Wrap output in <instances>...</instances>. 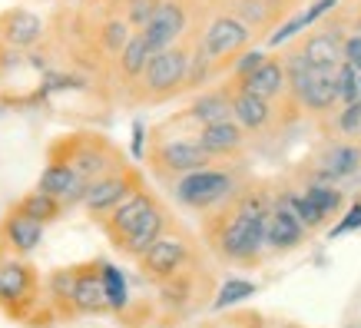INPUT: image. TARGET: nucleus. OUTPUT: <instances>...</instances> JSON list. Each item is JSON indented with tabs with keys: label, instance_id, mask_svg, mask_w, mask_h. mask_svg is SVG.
I'll list each match as a JSON object with an SVG mask.
<instances>
[{
	"label": "nucleus",
	"instance_id": "1",
	"mask_svg": "<svg viewBox=\"0 0 361 328\" xmlns=\"http://www.w3.org/2000/svg\"><path fill=\"white\" fill-rule=\"evenodd\" d=\"M275 202V186L265 179H242L229 202L212 209L199 222L202 249L229 269H259L265 262V219Z\"/></svg>",
	"mask_w": 361,
	"mask_h": 328
},
{
	"label": "nucleus",
	"instance_id": "2",
	"mask_svg": "<svg viewBox=\"0 0 361 328\" xmlns=\"http://www.w3.org/2000/svg\"><path fill=\"white\" fill-rule=\"evenodd\" d=\"M0 315L20 328L56 325L44 302V275L30 259L0 255Z\"/></svg>",
	"mask_w": 361,
	"mask_h": 328
},
{
	"label": "nucleus",
	"instance_id": "3",
	"mask_svg": "<svg viewBox=\"0 0 361 328\" xmlns=\"http://www.w3.org/2000/svg\"><path fill=\"white\" fill-rule=\"evenodd\" d=\"M156 288V315L163 325H183L189 318L202 312L206 305H212V296H216V272L212 265L206 262V255L199 262L186 265L183 272L163 279Z\"/></svg>",
	"mask_w": 361,
	"mask_h": 328
},
{
	"label": "nucleus",
	"instance_id": "4",
	"mask_svg": "<svg viewBox=\"0 0 361 328\" xmlns=\"http://www.w3.org/2000/svg\"><path fill=\"white\" fill-rule=\"evenodd\" d=\"M47 159H50V163L70 166L87 186L97 183V179H103V176L116 173V169H123V166H130L126 156H123V150L110 136L93 133V130H77V133L56 136V140L47 146Z\"/></svg>",
	"mask_w": 361,
	"mask_h": 328
},
{
	"label": "nucleus",
	"instance_id": "5",
	"mask_svg": "<svg viewBox=\"0 0 361 328\" xmlns=\"http://www.w3.org/2000/svg\"><path fill=\"white\" fill-rule=\"evenodd\" d=\"M196 30V27H192ZM192 30L173 44L163 54H153L149 63L142 70V77L133 83L130 90V103L136 107H163L169 99H176L186 87V66H189V37Z\"/></svg>",
	"mask_w": 361,
	"mask_h": 328
},
{
	"label": "nucleus",
	"instance_id": "6",
	"mask_svg": "<svg viewBox=\"0 0 361 328\" xmlns=\"http://www.w3.org/2000/svg\"><path fill=\"white\" fill-rule=\"evenodd\" d=\"M245 173L235 169V163H222V166H206V169H196V173H186L169 183V193L183 209L189 212H199L206 216L212 209H219L222 202H229L232 193L242 186Z\"/></svg>",
	"mask_w": 361,
	"mask_h": 328
},
{
	"label": "nucleus",
	"instance_id": "7",
	"mask_svg": "<svg viewBox=\"0 0 361 328\" xmlns=\"http://www.w3.org/2000/svg\"><path fill=\"white\" fill-rule=\"evenodd\" d=\"M202 255H206V249L196 242V236H192L183 222H176L173 229L166 232V236H159V239L136 259V272H140L142 282L159 285L163 279H169V275L183 272L186 265L199 262Z\"/></svg>",
	"mask_w": 361,
	"mask_h": 328
},
{
	"label": "nucleus",
	"instance_id": "8",
	"mask_svg": "<svg viewBox=\"0 0 361 328\" xmlns=\"http://www.w3.org/2000/svg\"><path fill=\"white\" fill-rule=\"evenodd\" d=\"M142 159H146V166H149L163 183H173L179 176L212 166V159H209V153L196 142V136H176V140H159V136H156V140L146 146Z\"/></svg>",
	"mask_w": 361,
	"mask_h": 328
},
{
	"label": "nucleus",
	"instance_id": "9",
	"mask_svg": "<svg viewBox=\"0 0 361 328\" xmlns=\"http://www.w3.org/2000/svg\"><path fill=\"white\" fill-rule=\"evenodd\" d=\"M252 40H255V37H252L235 17L219 13V11H209L206 23L199 27V44H202V50H206L212 66H216V77L226 73V70L235 63V56L249 50Z\"/></svg>",
	"mask_w": 361,
	"mask_h": 328
},
{
	"label": "nucleus",
	"instance_id": "10",
	"mask_svg": "<svg viewBox=\"0 0 361 328\" xmlns=\"http://www.w3.org/2000/svg\"><path fill=\"white\" fill-rule=\"evenodd\" d=\"M140 186H146L142 169H136V166H123V169H116V173L103 176V179H97V183H90L80 206H83V212H87L93 222H99L103 216H110L123 199H130Z\"/></svg>",
	"mask_w": 361,
	"mask_h": 328
},
{
	"label": "nucleus",
	"instance_id": "11",
	"mask_svg": "<svg viewBox=\"0 0 361 328\" xmlns=\"http://www.w3.org/2000/svg\"><path fill=\"white\" fill-rule=\"evenodd\" d=\"M189 30H192V0H159L153 20L136 33L142 37L149 54H163L173 44H179Z\"/></svg>",
	"mask_w": 361,
	"mask_h": 328
},
{
	"label": "nucleus",
	"instance_id": "12",
	"mask_svg": "<svg viewBox=\"0 0 361 328\" xmlns=\"http://www.w3.org/2000/svg\"><path fill=\"white\" fill-rule=\"evenodd\" d=\"M99 265H103V259L73 262V282H70V322L110 315V302H106V292H103Z\"/></svg>",
	"mask_w": 361,
	"mask_h": 328
},
{
	"label": "nucleus",
	"instance_id": "13",
	"mask_svg": "<svg viewBox=\"0 0 361 328\" xmlns=\"http://www.w3.org/2000/svg\"><path fill=\"white\" fill-rule=\"evenodd\" d=\"M47 226L33 222L30 216H23L20 209L7 206L0 216V255H17V259H30L33 252L44 245Z\"/></svg>",
	"mask_w": 361,
	"mask_h": 328
},
{
	"label": "nucleus",
	"instance_id": "14",
	"mask_svg": "<svg viewBox=\"0 0 361 328\" xmlns=\"http://www.w3.org/2000/svg\"><path fill=\"white\" fill-rule=\"evenodd\" d=\"M361 169V142H325L322 150L312 159V179L308 183H331L338 186L341 179H351V176Z\"/></svg>",
	"mask_w": 361,
	"mask_h": 328
},
{
	"label": "nucleus",
	"instance_id": "15",
	"mask_svg": "<svg viewBox=\"0 0 361 328\" xmlns=\"http://www.w3.org/2000/svg\"><path fill=\"white\" fill-rule=\"evenodd\" d=\"M173 226H176L173 212L166 209L163 199H156V206L149 209V212H146V216H142L140 222H136V226H133V229L126 232L120 242H113V249L120 252V255H126V259H133V262H136L142 252L149 249V245H153L159 236H166V232L173 229Z\"/></svg>",
	"mask_w": 361,
	"mask_h": 328
},
{
	"label": "nucleus",
	"instance_id": "16",
	"mask_svg": "<svg viewBox=\"0 0 361 328\" xmlns=\"http://www.w3.org/2000/svg\"><path fill=\"white\" fill-rule=\"evenodd\" d=\"M196 142L209 153L212 163H239L245 156L249 136L242 133V126L235 120H219V123H209V126H199Z\"/></svg>",
	"mask_w": 361,
	"mask_h": 328
},
{
	"label": "nucleus",
	"instance_id": "17",
	"mask_svg": "<svg viewBox=\"0 0 361 328\" xmlns=\"http://www.w3.org/2000/svg\"><path fill=\"white\" fill-rule=\"evenodd\" d=\"M44 17L27 7H11L0 13V47H7V50H17V54L33 50L44 44Z\"/></svg>",
	"mask_w": 361,
	"mask_h": 328
},
{
	"label": "nucleus",
	"instance_id": "18",
	"mask_svg": "<svg viewBox=\"0 0 361 328\" xmlns=\"http://www.w3.org/2000/svg\"><path fill=\"white\" fill-rule=\"evenodd\" d=\"M348 33H345V27L341 23H325V27H318V30H312L302 40L298 47V54H302V60H305L312 70H318V73H331L335 66L341 63V40H345Z\"/></svg>",
	"mask_w": 361,
	"mask_h": 328
},
{
	"label": "nucleus",
	"instance_id": "19",
	"mask_svg": "<svg viewBox=\"0 0 361 328\" xmlns=\"http://www.w3.org/2000/svg\"><path fill=\"white\" fill-rule=\"evenodd\" d=\"M305 239H308L305 226L298 222L295 212L285 206L282 199L275 196L272 209H269V219H265V252L269 255H288Z\"/></svg>",
	"mask_w": 361,
	"mask_h": 328
},
{
	"label": "nucleus",
	"instance_id": "20",
	"mask_svg": "<svg viewBox=\"0 0 361 328\" xmlns=\"http://www.w3.org/2000/svg\"><path fill=\"white\" fill-rule=\"evenodd\" d=\"M209 11H219V13L235 17L255 40H259V37H269V33L279 27V20H285L282 11H275V7L262 4V0H212Z\"/></svg>",
	"mask_w": 361,
	"mask_h": 328
},
{
	"label": "nucleus",
	"instance_id": "21",
	"mask_svg": "<svg viewBox=\"0 0 361 328\" xmlns=\"http://www.w3.org/2000/svg\"><path fill=\"white\" fill-rule=\"evenodd\" d=\"M156 199H159V196H156L149 186H140L130 199H123V202L113 209L110 216L99 219L97 226L103 229V236L110 239V245H113V242H120L123 236H126V232H130L133 226H136V222H140V219L156 206Z\"/></svg>",
	"mask_w": 361,
	"mask_h": 328
},
{
	"label": "nucleus",
	"instance_id": "22",
	"mask_svg": "<svg viewBox=\"0 0 361 328\" xmlns=\"http://www.w3.org/2000/svg\"><path fill=\"white\" fill-rule=\"evenodd\" d=\"M232 120L242 126L245 136H265L275 130V103L262 97H252L245 90H232Z\"/></svg>",
	"mask_w": 361,
	"mask_h": 328
},
{
	"label": "nucleus",
	"instance_id": "23",
	"mask_svg": "<svg viewBox=\"0 0 361 328\" xmlns=\"http://www.w3.org/2000/svg\"><path fill=\"white\" fill-rule=\"evenodd\" d=\"M33 189H40V193H47V196H54L63 202V209H73L83 202V193H87V183L80 179L70 166L63 163H50L47 159L44 166V173H40V179H37V186Z\"/></svg>",
	"mask_w": 361,
	"mask_h": 328
},
{
	"label": "nucleus",
	"instance_id": "24",
	"mask_svg": "<svg viewBox=\"0 0 361 328\" xmlns=\"http://www.w3.org/2000/svg\"><path fill=\"white\" fill-rule=\"evenodd\" d=\"M183 120L196 123V126H209V123L232 120V87H229V83H222V87L199 90L196 97L189 99Z\"/></svg>",
	"mask_w": 361,
	"mask_h": 328
},
{
	"label": "nucleus",
	"instance_id": "25",
	"mask_svg": "<svg viewBox=\"0 0 361 328\" xmlns=\"http://www.w3.org/2000/svg\"><path fill=\"white\" fill-rule=\"evenodd\" d=\"M232 90H245L252 97H262L269 103H279L285 97V66L282 56H265L262 63L252 70L249 77H242Z\"/></svg>",
	"mask_w": 361,
	"mask_h": 328
},
{
	"label": "nucleus",
	"instance_id": "26",
	"mask_svg": "<svg viewBox=\"0 0 361 328\" xmlns=\"http://www.w3.org/2000/svg\"><path fill=\"white\" fill-rule=\"evenodd\" d=\"M99 275H103V292H106V302H110V315L126 322V315L133 312V296H130V282H126L123 269L103 259Z\"/></svg>",
	"mask_w": 361,
	"mask_h": 328
},
{
	"label": "nucleus",
	"instance_id": "27",
	"mask_svg": "<svg viewBox=\"0 0 361 328\" xmlns=\"http://www.w3.org/2000/svg\"><path fill=\"white\" fill-rule=\"evenodd\" d=\"M149 50H146V44H142L140 33H133L130 40H126V47H123L120 54H116V60H113V66H116V77H120V83L126 90H133V83L142 77V70H146V63H149Z\"/></svg>",
	"mask_w": 361,
	"mask_h": 328
},
{
	"label": "nucleus",
	"instance_id": "28",
	"mask_svg": "<svg viewBox=\"0 0 361 328\" xmlns=\"http://www.w3.org/2000/svg\"><path fill=\"white\" fill-rule=\"evenodd\" d=\"M335 73V70H331ZM331 73H312V80H308L305 87V97H302V113H308V116H325V113H331L335 109V103H338V93H335V77Z\"/></svg>",
	"mask_w": 361,
	"mask_h": 328
},
{
	"label": "nucleus",
	"instance_id": "29",
	"mask_svg": "<svg viewBox=\"0 0 361 328\" xmlns=\"http://www.w3.org/2000/svg\"><path fill=\"white\" fill-rule=\"evenodd\" d=\"M130 37H133L130 23L123 20L120 13H106V17L97 23V30H93L97 50L103 56H110V60H116V54H120L123 47H126V40H130Z\"/></svg>",
	"mask_w": 361,
	"mask_h": 328
},
{
	"label": "nucleus",
	"instance_id": "30",
	"mask_svg": "<svg viewBox=\"0 0 361 328\" xmlns=\"http://www.w3.org/2000/svg\"><path fill=\"white\" fill-rule=\"evenodd\" d=\"M13 206L20 209L23 216H30L33 222H40V226H50V222H60L63 219V202L54 196H47L40 189H30V193H23L20 199H13Z\"/></svg>",
	"mask_w": 361,
	"mask_h": 328
},
{
	"label": "nucleus",
	"instance_id": "31",
	"mask_svg": "<svg viewBox=\"0 0 361 328\" xmlns=\"http://www.w3.org/2000/svg\"><path fill=\"white\" fill-rule=\"evenodd\" d=\"M305 199L312 202V206L322 212V219L325 222H331V219L341 216V209H345V193H341L338 186H331V183H305Z\"/></svg>",
	"mask_w": 361,
	"mask_h": 328
},
{
	"label": "nucleus",
	"instance_id": "32",
	"mask_svg": "<svg viewBox=\"0 0 361 328\" xmlns=\"http://www.w3.org/2000/svg\"><path fill=\"white\" fill-rule=\"evenodd\" d=\"M252 296H255V282H249V279H226L216 288V296H212V308L222 312V308L239 305L242 298H252Z\"/></svg>",
	"mask_w": 361,
	"mask_h": 328
},
{
	"label": "nucleus",
	"instance_id": "33",
	"mask_svg": "<svg viewBox=\"0 0 361 328\" xmlns=\"http://www.w3.org/2000/svg\"><path fill=\"white\" fill-rule=\"evenodd\" d=\"M156 7H159V0H120V17L130 23V30L136 33L153 20Z\"/></svg>",
	"mask_w": 361,
	"mask_h": 328
},
{
	"label": "nucleus",
	"instance_id": "34",
	"mask_svg": "<svg viewBox=\"0 0 361 328\" xmlns=\"http://www.w3.org/2000/svg\"><path fill=\"white\" fill-rule=\"evenodd\" d=\"M331 77H335V93H338L341 107L358 99V70H355V66L341 60V63L335 66V73H331Z\"/></svg>",
	"mask_w": 361,
	"mask_h": 328
},
{
	"label": "nucleus",
	"instance_id": "35",
	"mask_svg": "<svg viewBox=\"0 0 361 328\" xmlns=\"http://www.w3.org/2000/svg\"><path fill=\"white\" fill-rule=\"evenodd\" d=\"M335 130H338L341 140H358V130H361V99L345 103V109L335 116Z\"/></svg>",
	"mask_w": 361,
	"mask_h": 328
},
{
	"label": "nucleus",
	"instance_id": "36",
	"mask_svg": "<svg viewBox=\"0 0 361 328\" xmlns=\"http://www.w3.org/2000/svg\"><path fill=\"white\" fill-rule=\"evenodd\" d=\"M305 30V23H302V17H292V20H285L282 27H275L272 33H269V47H279V44H288V40H292V37H295V33H302Z\"/></svg>",
	"mask_w": 361,
	"mask_h": 328
},
{
	"label": "nucleus",
	"instance_id": "37",
	"mask_svg": "<svg viewBox=\"0 0 361 328\" xmlns=\"http://www.w3.org/2000/svg\"><path fill=\"white\" fill-rule=\"evenodd\" d=\"M335 7H338V0H315V4H312L305 13H298V17H302V23H305V30H308V27H315L322 17H329Z\"/></svg>",
	"mask_w": 361,
	"mask_h": 328
},
{
	"label": "nucleus",
	"instance_id": "38",
	"mask_svg": "<svg viewBox=\"0 0 361 328\" xmlns=\"http://www.w3.org/2000/svg\"><path fill=\"white\" fill-rule=\"evenodd\" d=\"M142 153H146V130H142V123L136 120L133 123V156L142 159Z\"/></svg>",
	"mask_w": 361,
	"mask_h": 328
},
{
	"label": "nucleus",
	"instance_id": "39",
	"mask_svg": "<svg viewBox=\"0 0 361 328\" xmlns=\"http://www.w3.org/2000/svg\"><path fill=\"white\" fill-rule=\"evenodd\" d=\"M355 226H361V202H355V206H351L348 219H345L341 226H335V232H348V229H355Z\"/></svg>",
	"mask_w": 361,
	"mask_h": 328
},
{
	"label": "nucleus",
	"instance_id": "40",
	"mask_svg": "<svg viewBox=\"0 0 361 328\" xmlns=\"http://www.w3.org/2000/svg\"><path fill=\"white\" fill-rule=\"evenodd\" d=\"M262 4H269V7H275V11H282L285 17H288V11H292V0H262Z\"/></svg>",
	"mask_w": 361,
	"mask_h": 328
},
{
	"label": "nucleus",
	"instance_id": "41",
	"mask_svg": "<svg viewBox=\"0 0 361 328\" xmlns=\"http://www.w3.org/2000/svg\"><path fill=\"white\" fill-rule=\"evenodd\" d=\"M358 99H361V73H358Z\"/></svg>",
	"mask_w": 361,
	"mask_h": 328
},
{
	"label": "nucleus",
	"instance_id": "42",
	"mask_svg": "<svg viewBox=\"0 0 361 328\" xmlns=\"http://www.w3.org/2000/svg\"><path fill=\"white\" fill-rule=\"evenodd\" d=\"M358 140H361V130H358Z\"/></svg>",
	"mask_w": 361,
	"mask_h": 328
},
{
	"label": "nucleus",
	"instance_id": "43",
	"mask_svg": "<svg viewBox=\"0 0 361 328\" xmlns=\"http://www.w3.org/2000/svg\"><path fill=\"white\" fill-rule=\"evenodd\" d=\"M206 328H209V325H206Z\"/></svg>",
	"mask_w": 361,
	"mask_h": 328
}]
</instances>
